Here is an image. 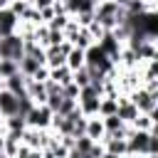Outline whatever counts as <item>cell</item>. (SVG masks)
<instances>
[{
	"instance_id": "6da1fadb",
	"label": "cell",
	"mask_w": 158,
	"mask_h": 158,
	"mask_svg": "<svg viewBox=\"0 0 158 158\" xmlns=\"http://www.w3.org/2000/svg\"><path fill=\"white\" fill-rule=\"evenodd\" d=\"M128 101L138 109V114H153L158 106V91H148L143 86H136L128 94Z\"/></svg>"
},
{
	"instance_id": "7a4b0ae2",
	"label": "cell",
	"mask_w": 158,
	"mask_h": 158,
	"mask_svg": "<svg viewBox=\"0 0 158 158\" xmlns=\"http://www.w3.org/2000/svg\"><path fill=\"white\" fill-rule=\"evenodd\" d=\"M22 54H25V44H22V40H20L17 32L0 40V59H12V62H17Z\"/></svg>"
},
{
	"instance_id": "3957f363",
	"label": "cell",
	"mask_w": 158,
	"mask_h": 158,
	"mask_svg": "<svg viewBox=\"0 0 158 158\" xmlns=\"http://www.w3.org/2000/svg\"><path fill=\"white\" fill-rule=\"evenodd\" d=\"M52 116H54V114H52L44 104H35V106L30 109V114L25 116V123H27L30 128H49Z\"/></svg>"
},
{
	"instance_id": "277c9868",
	"label": "cell",
	"mask_w": 158,
	"mask_h": 158,
	"mask_svg": "<svg viewBox=\"0 0 158 158\" xmlns=\"http://www.w3.org/2000/svg\"><path fill=\"white\" fill-rule=\"evenodd\" d=\"M96 44H99V47L106 52V57H109V59L118 67V54H121V47H123V44L114 37V32H111V30H106V32L99 37V42H96Z\"/></svg>"
},
{
	"instance_id": "5b68a950",
	"label": "cell",
	"mask_w": 158,
	"mask_h": 158,
	"mask_svg": "<svg viewBox=\"0 0 158 158\" xmlns=\"http://www.w3.org/2000/svg\"><path fill=\"white\" fill-rule=\"evenodd\" d=\"M116 101H118V106H116V116H118L126 126H131V123H133V118L138 116V109L128 101V96H118Z\"/></svg>"
},
{
	"instance_id": "8992f818",
	"label": "cell",
	"mask_w": 158,
	"mask_h": 158,
	"mask_svg": "<svg viewBox=\"0 0 158 158\" xmlns=\"http://www.w3.org/2000/svg\"><path fill=\"white\" fill-rule=\"evenodd\" d=\"M2 89H7V91L15 94V96H22V94H27V77H22V74L17 72V74L2 79Z\"/></svg>"
},
{
	"instance_id": "52a82bcc",
	"label": "cell",
	"mask_w": 158,
	"mask_h": 158,
	"mask_svg": "<svg viewBox=\"0 0 158 158\" xmlns=\"http://www.w3.org/2000/svg\"><path fill=\"white\" fill-rule=\"evenodd\" d=\"M17 25H20V20L5 7V10H0V40L2 37H10V35H15L17 32Z\"/></svg>"
},
{
	"instance_id": "ba28073f",
	"label": "cell",
	"mask_w": 158,
	"mask_h": 158,
	"mask_svg": "<svg viewBox=\"0 0 158 158\" xmlns=\"http://www.w3.org/2000/svg\"><path fill=\"white\" fill-rule=\"evenodd\" d=\"M84 136H89L94 143H101V138L106 136L104 123H101V116H89V118H86V131H84Z\"/></svg>"
},
{
	"instance_id": "9c48e42d",
	"label": "cell",
	"mask_w": 158,
	"mask_h": 158,
	"mask_svg": "<svg viewBox=\"0 0 158 158\" xmlns=\"http://www.w3.org/2000/svg\"><path fill=\"white\" fill-rule=\"evenodd\" d=\"M17 114V96L10 94L7 89L0 91V116L7 118V116H15Z\"/></svg>"
},
{
	"instance_id": "30bf717a",
	"label": "cell",
	"mask_w": 158,
	"mask_h": 158,
	"mask_svg": "<svg viewBox=\"0 0 158 158\" xmlns=\"http://www.w3.org/2000/svg\"><path fill=\"white\" fill-rule=\"evenodd\" d=\"M40 67H44V64H40L37 59H32V57H27V54H22V57L17 59V72H20L22 77H27V79H32Z\"/></svg>"
},
{
	"instance_id": "8fae6325",
	"label": "cell",
	"mask_w": 158,
	"mask_h": 158,
	"mask_svg": "<svg viewBox=\"0 0 158 158\" xmlns=\"http://www.w3.org/2000/svg\"><path fill=\"white\" fill-rule=\"evenodd\" d=\"M101 123H104V131H106V133H121V136L126 138V123H123L116 114H114V116H104Z\"/></svg>"
},
{
	"instance_id": "7c38bea8",
	"label": "cell",
	"mask_w": 158,
	"mask_h": 158,
	"mask_svg": "<svg viewBox=\"0 0 158 158\" xmlns=\"http://www.w3.org/2000/svg\"><path fill=\"white\" fill-rule=\"evenodd\" d=\"M64 64H67L72 72L81 69V67H84V49H79V47H72V49H69V54H67V59H64Z\"/></svg>"
},
{
	"instance_id": "4fadbf2b",
	"label": "cell",
	"mask_w": 158,
	"mask_h": 158,
	"mask_svg": "<svg viewBox=\"0 0 158 158\" xmlns=\"http://www.w3.org/2000/svg\"><path fill=\"white\" fill-rule=\"evenodd\" d=\"M49 79H52V81H57L59 86H64V84H69V81H72V69H69L67 64L54 67V69H49Z\"/></svg>"
},
{
	"instance_id": "5bb4252c",
	"label": "cell",
	"mask_w": 158,
	"mask_h": 158,
	"mask_svg": "<svg viewBox=\"0 0 158 158\" xmlns=\"http://www.w3.org/2000/svg\"><path fill=\"white\" fill-rule=\"evenodd\" d=\"M116 99H118V96H101V99H99V116H101V118L116 114V106H118Z\"/></svg>"
},
{
	"instance_id": "9a60e30c",
	"label": "cell",
	"mask_w": 158,
	"mask_h": 158,
	"mask_svg": "<svg viewBox=\"0 0 158 158\" xmlns=\"http://www.w3.org/2000/svg\"><path fill=\"white\" fill-rule=\"evenodd\" d=\"M2 123H5V131H17V133H22V131L27 128V123H25V116H20V114L2 118Z\"/></svg>"
},
{
	"instance_id": "2e32d148",
	"label": "cell",
	"mask_w": 158,
	"mask_h": 158,
	"mask_svg": "<svg viewBox=\"0 0 158 158\" xmlns=\"http://www.w3.org/2000/svg\"><path fill=\"white\" fill-rule=\"evenodd\" d=\"M69 44H72V47H79V49H86V47L94 44V40H91V35H89L86 30H79V32L69 40Z\"/></svg>"
},
{
	"instance_id": "e0dca14e",
	"label": "cell",
	"mask_w": 158,
	"mask_h": 158,
	"mask_svg": "<svg viewBox=\"0 0 158 158\" xmlns=\"http://www.w3.org/2000/svg\"><path fill=\"white\" fill-rule=\"evenodd\" d=\"M69 15H54L49 22H47V30H59V32H64V27L69 25Z\"/></svg>"
},
{
	"instance_id": "ac0fdd59",
	"label": "cell",
	"mask_w": 158,
	"mask_h": 158,
	"mask_svg": "<svg viewBox=\"0 0 158 158\" xmlns=\"http://www.w3.org/2000/svg\"><path fill=\"white\" fill-rule=\"evenodd\" d=\"M72 81L81 89V86H86L89 81H91V77H89V69L86 67H81V69H77V72H72Z\"/></svg>"
},
{
	"instance_id": "d6986e66",
	"label": "cell",
	"mask_w": 158,
	"mask_h": 158,
	"mask_svg": "<svg viewBox=\"0 0 158 158\" xmlns=\"http://www.w3.org/2000/svg\"><path fill=\"white\" fill-rule=\"evenodd\" d=\"M12 74H17V62H12V59H0V79H7V77H12Z\"/></svg>"
},
{
	"instance_id": "ffe728a7",
	"label": "cell",
	"mask_w": 158,
	"mask_h": 158,
	"mask_svg": "<svg viewBox=\"0 0 158 158\" xmlns=\"http://www.w3.org/2000/svg\"><path fill=\"white\" fill-rule=\"evenodd\" d=\"M91 146H94V141H91L89 136H79V138H74V148H72V151H77V153H89Z\"/></svg>"
},
{
	"instance_id": "44dd1931",
	"label": "cell",
	"mask_w": 158,
	"mask_h": 158,
	"mask_svg": "<svg viewBox=\"0 0 158 158\" xmlns=\"http://www.w3.org/2000/svg\"><path fill=\"white\" fill-rule=\"evenodd\" d=\"M27 7H30V0H12L7 10H10V12H12V15L17 17V20H20V17H22V15L27 12Z\"/></svg>"
},
{
	"instance_id": "7402d4cb",
	"label": "cell",
	"mask_w": 158,
	"mask_h": 158,
	"mask_svg": "<svg viewBox=\"0 0 158 158\" xmlns=\"http://www.w3.org/2000/svg\"><path fill=\"white\" fill-rule=\"evenodd\" d=\"M74 109H77V99H67V96H62L59 109H57V116H67V114H72Z\"/></svg>"
},
{
	"instance_id": "603a6c76",
	"label": "cell",
	"mask_w": 158,
	"mask_h": 158,
	"mask_svg": "<svg viewBox=\"0 0 158 158\" xmlns=\"http://www.w3.org/2000/svg\"><path fill=\"white\" fill-rule=\"evenodd\" d=\"M62 96H67V99H77V96H79V86H77L74 81L64 84V86H62Z\"/></svg>"
},
{
	"instance_id": "cb8c5ba5",
	"label": "cell",
	"mask_w": 158,
	"mask_h": 158,
	"mask_svg": "<svg viewBox=\"0 0 158 158\" xmlns=\"http://www.w3.org/2000/svg\"><path fill=\"white\" fill-rule=\"evenodd\" d=\"M86 32H89V35H91V40H94V42H99V37H101V35H104V32H106V30H104V27H101V25H96V22H91V25H89V27H86Z\"/></svg>"
},
{
	"instance_id": "d4e9b609",
	"label": "cell",
	"mask_w": 158,
	"mask_h": 158,
	"mask_svg": "<svg viewBox=\"0 0 158 158\" xmlns=\"http://www.w3.org/2000/svg\"><path fill=\"white\" fill-rule=\"evenodd\" d=\"M42 84H44V91H47V96H52V94H62V86H59L57 81L47 79V81H42Z\"/></svg>"
},
{
	"instance_id": "484cf974",
	"label": "cell",
	"mask_w": 158,
	"mask_h": 158,
	"mask_svg": "<svg viewBox=\"0 0 158 158\" xmlns=\"http://www.w3.org/2000/svg\"><path fill=\"white\" fill-rule=\"evenodd\" d=\"M57 0H30V5L35 7V10H44V7H52Z\"/></svg>"
},
{
	"instance_id": "4316f807",
	"label": "cell",
	"mask_w": 158,
	"mask_h": 158,
	"mask_svg": "<svg viewBox=\"0 0 158 158\" xmlns=\"http://www.w3.org/2000/svg\"><path fill=\"white\" fill-rule=\"evenodd\" d=\"M32 79H35V81H47V79H49V69H47V67H40Z\"/></svg>"
},
{
	"instance_id": "83f0119b",
	"label": "cell",
	"mask_w": 158,
	"mask_h": 158,
	"mask_svg": "<svg viewBox=\"0 0 158 158\" xmlns=\"http://www.w3.org/2000/svg\"><path fill=\"white\" fill-rule=\"evenodd\" d=\"M158 153V136L151 133V143H148V156H156Z\"/></svg>"
},
{
	"instance_id": "f1b7e54d",
	"label": "cell",
	"mask_w": 158,
	"mask_h": 158,
	"mask_svg": "<svg viewBox=\"0 0 158 158\" xmlns=\"http://www.w3.org/2000/svg\"><path fill=\"white\" fill-rule=\"evenodd\" d=\"M10 2H12V0H0V10H5V7H10Z\"/></svg>"
},
{
	"instance_id": "f546056e",
	"label": "cell",
	"mask_w": 158,
	"mask_h": 158,
	"mask_svg": "<svg viewBox=\"0 0 158 158\" xmlns=\"http://www.w3.org/2000/svg\"><path fill=\"white\" fill-rule=\"evenodd\" d=\"M30 158H42V151H32V153H30Z\"/></svg>"
},
{
	"instance_id": "4dcf8cb0",
	"label": "cell",
	"mask_w": 158,
	"mask_h": 158,
	"mask_svg": "<svg viewBox=\"0 0 158 158\" xmlns=\"http://www.w3.org/2000/svg\"><path fill=\"white\" fill-rule=\"evenodd\" d=\"M101 158H121V156H114V153H106V151H104V156H101Z\"/></svg>"
},
{
	"instance_id": "1f68e13d",
	"label": "cell",
	"mask_w": 158,
	"mask_h": 158,
	"mask_svg": "<svg viewBox=\"0 0 158 158\" xmlns=\"http://www.w3.org/2000/svg\"><path fill=\"white\" fill-rule=\"evenodd\" d=\"M0 158H10V156H7V153H2V151H0Z\"/></svg>"
},
{
	"instance_id": "d6a6232c",
	"label": "cell",
	"mask_w": 158,
	"mask_h": 158,
	"mask_svg": "<svg viewBox=\"0 0 158 158\" xmlns=\"http://www.w3.org/2000/svg\"><path fill=\"white\" fill-rule=\"evenodd\" d=\"M0 91H2V79H0Z\"/></svg>"
}]
</instances>
